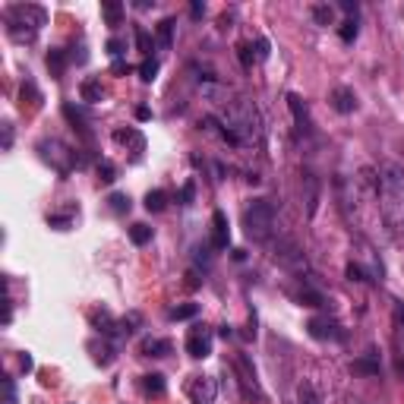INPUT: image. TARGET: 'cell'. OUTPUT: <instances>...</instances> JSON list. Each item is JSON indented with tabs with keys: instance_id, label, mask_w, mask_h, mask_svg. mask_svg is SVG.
<instances>
[{
	"instance_id": "cell-14",
	"label": "cell",
	"mask_w": 404,
	"mask_h": 404,
	"mask_svg": "<svg viewBox=\"0 0 404 404\" xmlns=\"http://www.w3.org/2000/svg\"><path fill=\"white\" fill-rule=\"evenodd\" d=\"M92 325H95V332H101V335H120V322L107 313V310H95V313H92Z\"/></svg>"
},
{
	"instance_id": "cell-45",
	"label": "cell",
	"mask_w": 404,
	"mask_h": 404,
	"mask_svg": "<svg viewBox=\"0 0 404 404\" xmlns=\"http://www.w3.org/2000/svg\"><path fill=\"white\" fill-rule=\"evenodd\" d=\"M111 73H114V76H126V73H130V64H126V60H114Z\"/></svg>"
},
{
	"instance_id": "cell-17",
	"label": "cell",
	"mask_w": 404,
	"mask_h": 404,
	"mask_svg": "<svg viewBox=\"0 0 404 404\" xmlns=\"http://www.w3.org/2000/svg\"><path fill=\"white\" fill-rule=\"evenodd\" d=\"M114 142H120V146H130L136 155L146 149V136H142L139 130H117L114 133Z\"/></svg>"
},
{
	"instance_id": "cell-35",
	"label": "cell",
	"mask_w": 404,
	"mask_h": 404,
	"mask_svg": "<svg viewBox=\"0 0 404 404\" xmlns=\"http://www.w3.org/2000/svg\"><path fill=\"white\" fill-rule=\"evenodd\" d=\"M155 76H158V60H142V64H139V79H142V83H152V79H155Z\"/></svg>"
},
{
	"instance_id": "cell-39",
	"label": "cell",
	"mask_w": 404,
	"mask_h": 404,
	"mask_svg": "<svg viewBox=\"0 0 404 404\" xmlns=\"http://www.w3.org/2000/svg\"><path fill=\"white\" fill-rule=\"evenodd\" d=\"M300 404H319V395H316V388L310 382L300 386Z\"/></svg>"
},
{
	"instance_id": "cell-46",
	"label": "cell",
	"mask_w": 404,
	"mask_h": 404,
	"mask_svg": "<svg viewBox=\"0 0 404 404\" xmlns=\"http://www.w3.org/2000/svg\"><path fill=\"white\" fill-rule=\"evenodd\" d=\"M240 60H243V66H253V54H250V44H240Z\"/></svg>"
},
{
	"instance_id": "cell-48",
	"label": "cell",
	"mask_w": 404,
	"mask_h": 404,
	"mask_svg": "<svg viewBox=\"0 0 404 404\" xmlns=\"http://www.w3.org/2000/svg\"><path fill=\"white\" fill-rule=\"evenodd\" d=\"M10 319H13V300H3V325H10Z\"/></svg>"
},
{
	"instance_id": "cell-31",
	"label": "cell",
	"mask_w": 404,
	"mask_h": 404,
	"mask_svg": "<svg viewBox=\"0 0 404 404\" xmlns=\"http://www.w3.org/2000/svg\"><path fill=\"white\" fill-rule=\"evenodd\" d=\"M357 32H360V29H357V19H345V23L338 25V35H341V42H345V44L354 42Z\"/></svg>"
},
{
	"instance_id": "cell-1",
	"label": "cell",
	"mask_w": 404,
	"mask_h": 404,
	"mask_svg": "<svg viewBox=\"0 0 404 404\" xmlns=\"http://www.w3.org/2000/svg\"><path fill=\"white\" fill-rule=\"evenodd\" d=\"M379 177V212L392 234H404V167L386 161L376 171Z\"/></svg>"
},
{
	"instance_id": "cell-10",
	"label": "cell",
	"mask_w": 404,
	"mask_h": 404,
	"mask_svg": "<svg viewBox=\"0 0 404 404\" xmlns=\"http://www.w3.org/2000/svg\"><path fill=\"white\" fill-rule=\"evenodd\" d=\"M228 243H231L228 215L218 208V212H212V247H215V250H228Z\"/></svg>"
},
{
	"instance_id": "cell-44",
	"label": "cell",
	"mask_w": 404,
	"mask_h": 404,
	"mask_svg": "<svg viewBox=\"0 0 404 404\" xmlns=\"http://www.w3.org/2000/svg\"><path fill=\"white\" fill-rule=\"evenodd\" d=\"M107 54H114V57L120 60V54H124V42H120V38H111V42H107Z\"/></svg>"
},
{
	"instance_id": "cell-18",
	"label": "cell",
	"mask_w": 404,
	"mask_h": 404,
	"mask_svg": "<svg viewBox=\"0 0 404 404\" xmlns=\"http://www.w3.org/2000/svg\"><path fill=\"white\" fill-rule=\"evenodd\" d=\"M351 373H354V376H379V357L376 354L360 357V360L351 363Z\"/></svg>"
},
{
	"instance_id": "cell-29",
	"label": "cell",
	"mask_w": 404,
	"mask_h": 404,
	"mask_svg": "<svg viewBox=\"0 0 404 404\" xmlns=\"http://www.w3.org/2000/svg\"><path fill=\"white\" fill-rule=\"evenodd\" d=\"M196 313H199V306H196V304H180V306H174L167 316H171L174 322H183V319H193Z\"/></svg>"
},
{
	"instance_id": "cell-22",
	"label": "cell",
	"mask_w": 404,
	"mask_h": 404,
	"mask_svg": "<svg viewBox=\"0 0 404 404\" xmlns=\"http://www.w3.org/2000/svg\"><path fill=\"white\" fill-rule=\"evenodd\" d=\"M101 16H105L107 25H120V23H124V3H117V0L101 3Z\"/></svg>"
},
{
	"instance_id": "cell-11",
	"label": "cell",
	"mask_w": 404,
	"mask_h": 404,
	"mask_svg": "<svg viewBox=\"0 0 404 404\" xmlns=\"http://www.w3.org/2000/svg\"><path fill=\"white\" fill-rule=\"evenodd\" d=\"M332 107H335L338 114H351V111H357V95H354V89H347V85H338V89L332 92Z\"/></svg>"
},
{
	"instance_id": "cell-53",
	"label": "cell",
	"mask_w": 404,
	"mask_h": 404,
	"mask_svg": "<svg viewBox=\"0 0 404 404\" xmlns=\"http://www.w3.org/2000/svg\"><path fill=\"white\" fill-rule=\"evenodd\" d=\"M218 335H221V338H231V335H234L231 325H221V329H218Z\"/></svg>"
},
{
	"instance_id": "cell-2",
	"label": "cell",
	"mask_w": 404,
	"mask_h": 404,
	"mask_svg": "<svg viewBox=\"0 0 404 404\" xmlns=\"http://www.w3.org/2000/svg\"><path fill=\"white\" fill-rule=\"evenodd\" d=\"M224 130L234 139V146H259L262 142V120L253 101H231L221 117Z\"/></svg>"
},
{
	"instance_id": "cell-52",
	"label": "cell",
	"mask_w": 404,
	"mask_h": 404,
	"mask_svg": "<svg viewBox=\"0 0 404 404\" xmlns=\"http://www.w3.org/2000/svg\"><path fill=\"white\" fill-rule=\"evenodd\" d=\"M187 278H190V281H187L190 288H199V275H196V272H190V275H187Z\"/></svg>"
},
{
	"instance_id": "cell-51",
	"label": "cell",
	"mask_w": 404,
	"mask_h": 404,
	"mask_svg": "<svg viewBox=\"0 0 404 404\" xmlns=\"http://www.w3.org/2000/svg\"><path fill=\"white\" fill-rule=\"evenodd\" d=\"M149 117H152V111H149L146 105H139V107H136V120H149Z\"/></svg>"
},
{
	"instance_id": "cell-37",
	"label": "cell",
	"mask_w": 404,
	"mask_h": 404,
	"mask_svg": "<svg viewBox=\"0 0 404 404\" xmlns=\"http://www.w3.org/2000/svg\"><path fill=\"white\" fill-rule=\"evenodd\" d=\"M3 404H16V382L10 379V376H3Z\"/></svg>"
},
{
	"instance_id": "cell-41",
	"label": "cell",
	"mask_w": 404,
	"mask_h": 404,
	"mask_svg": "<svg viewBox=\"0 0 404 404\" xmlns=\"http://www.w3.org/2000/svg\"><path fill=\"white\" fill-rule=\"evenodd\" d=\"M392 313H395V329H398V332H404V304H401V300H395Z\"/></svg>"
},
{
	"instance_id": "cell-32",
	"label": "cell",
	"mask_w": 404,
	"mask_h": 404,
	"mask_svg": "<svg viewBox=\"0 0 404 404\" xmlns=\"http://www.w3.org/2000/svg\"><path fill=\"white\" fill-rule=\"evenodd\" d=\"M98 180L101 183H114L117 180V167H114V161H98Z\"/></svg>"
},
{
	"instance_id": "cell-12",
	"label": "cell",
	"mask_w": 404,
	"mask_h": 404,
	"mask_svg": "<svg viewBox=\"0 0 404 404\" xmlns=\"http://www.w3.org/2000/svg\"><path fill=\"white\" fill-rule=\"evenodd\" d=\"M275 259H278L281 265H288V269H297V272H304V269H306L304 253H300L294 243H281L278 253H275Z\"/></svg>"
},
{
	"instance_id": "cell-50",
	"label": "cell",
	"mask_w": 404,
	"mask_h": 404,
	"mask_svg": "<svg viewBox=\"0 0 404 404\" xmlns=\"http://www.w3.org/2000/svg\"><path fill=\"white\" fill-rule=\"evenodd\" d=\"M19 366H23V370H25V373L32 370V366H35V360H32V354H23V357H19Z\"/></svg>"
},
{
	"instance_id": "cell-42",
	"label": "cell",
	"mask_w": 404,
	"mask_h": 404,
	"mask_svg": "<svg viewBox=\"0 0 404 404\" xmlns=\"http://www.w3.org/2000/svg\"><path fill=\"white\" fill-rule=\"evenodd\" d=\"M269 57V38H256V60Z\"/></svg>"
},
{
	"instance_id": "cell-21",
	"label": "cell",
	"mask_w": 404,
	"mask_h": 404,
	"mask_svg": "<svg viewBox=\"0 0 404 404\" xmlns=\"http://www.w3.org/2000/svg\"><path fill=\"white\" fill-rule=\"evenodd\" d=\"M66 64H70V54H66V51L54 48V51L48 54V70H51V76H54V79H60V76H64Z\"/></svg>"
},
{
	"instance_id": "cell-16",
	"label": "cell",
	"mask_w": 404,
	"mask_h": 404,
	"mask_svg": "<svg viewBox=\"0 0 404 404\" xmlns=\"http://www.w3.org/2000/svg\"><path fill=\"white\" fill-rule=\"evenodd\" d=\"M64 117H66V120H70V124H73V130L79 133L83 139H92V130H89V124H85L83 111H76V107L70 105V101H66V105H64Z\"/></svg>"
},
{
	"instance_id": "cell-25",
	"label": "cell",
	"mask_w": 404,
	"mask_h": 404,
	"mask_svg": "<svg viewBox=\"0 0 404 404\" xmlns=\"http://www.w3.org/2000/svg\"><path fill=\"white\" fill-rule=\"evenodd\" d=\"M130 240L136 243V247H146V243L152 240V228H149V224H142V221H136L130 228Z\"/></svg>"
},
{
	"instance_id": "cell-4",
	"label": "cell",
	"mask_w": 404,
	"mask_h": 404,
	"mask_svg": "<svg viewBox=\"0 0 404 404\" xmlns=\"http://www.w3.org/2000/svg\"><path fill=\"white\" fill-rule=\"evenodd\" d=\"M243 231H247V237L256 240V243H262V240L272 237L275 206L269 199H253V202H247V208H243Z\"/></svg>"
},
{
	"instance_id": "cell-27",
	"label": "cell",
	"mask_w": 404,
	"mask_h": 404,
	"mask_svg": "<svg viewBox=\"0 0 404 404\" xmlns=\"http://www.w3.org/2000/svg\"><path fill=\"white\" fill-rule=\"evenodd\" d=\"M297 300H300V304H304V306H322V304H325V297H322L319 291H313V288H310L306 281H304V288H300Z\"/></svg>"
},
{
	"instance_id": "cell-28",
	"label": "cell",
	"mask_w": 404,
	"mask_h": 404,
	"mask_svg": "<svg viewBox=\"0 0 404 404\" xmlns=\"http://www.w3.org/2000/svg\"><path fill=\"white\" fill-rule=\"evenodd\" d=\"M174 19H161V23H158V44H161V48H171V42H174Z\"/></svg>"
},
{
	"instance_id": "cell-23",
	"label": "cell",
	"mask_w": 404,
	"mask_h": 404,
	"mask_svg": "<svg viewBox=\"0 0 404 404\" xmlns=\"http://www.w3.org/2000/svg\"><path fill=\"white\" fill-rule=\"evenodd\" d=\"M304 187H306V212L313 215L316 212V199H319V183H316V177L310 171L304 174Z\"/></svg>"
},
{
	"instance_id": "cell-13",
	"label": "cell",
	"mask_w": 404,
	"mask_h": 404,
	"mask_svg": "<svg viewBox=\"0 0 404 404\" xmlns=\"http://www.w3.org/2000/svg\"><path fill=\"white\" fill-rule=\"evenodd\" d=\"M139 388H142V395L146 398H165L167 382H165L161 373H149V376H142L139 379Z\"/></svg>"
},
{
	"instance_id": "cell-47",
	"label": "cell",
	"mask_w": 404,
	"mask_h": 404,
	"mask_svg": "<svg viewBox=\"0 0 404 404\" xmlns=\"http://www.w3.org/2000/svg\"><path fill=\"white\" fill-rule=\"evenodd\" d=\"M341 10L347 13V19H357V3H351V0H341Z\"/></svg>"
},
{
	"instance_id": "cell-3",
	"label": "cell",
	"mask_w": 404,
	"mask_h": 404,
	"mask_svg": "<svg viewBox=\"0 0 404 404\" xmlns=\"http://www.w3.org/2000/svg\"><path fill=\"white\" fill-rule=\"evenodd\" d=\"M48 25V13L38 3H16L7 10V32L13 42H32Z\"/></svg>"
},
{
	"instance_id": "cell-30",
	"label": "cell",
	"mask_w": 404,
	"mask_h": 404,
	"mask_svg": "<svg viewBox=\"0 0 404 404\" xmlns=\"http://www.w3.org/2000/svg\"><path fill=\"white\" fill-rule=\"evenodd\" d=\"M345 275H347L351 281H376V278H373V272H366V269H363L360 262H347Z\"/></svg>"
},
{
	"instance_id": "cell-49",
	"label": "cell",
	"mask_w": 404,
	"mask_h": 404,
	"mask_svg": "<svg viewBox=\"0 0 404 404\" xmlns=\"http://www.w3.org/2000/svg\"><path fill=\"white\" fill-rule=\"evenodd\" d=\"M190 13H193V19L206 16V3H199V0H196V3H193V7H190Z\"/></svg>"
},
{
	"instance_id": "cell-19",
	"label": "cell",
	"mask_w": 404,
	"mask_h": 404,
	"mask_svg": "<svg viewBox=\"0 0 404 404\" xmlns=\"http://www.w3.org/2000/svg\"><path fill=\"white\" fill-rule=\"evenodd\" d=\"M79 95H83V101H89V105H98V101H105V85H101L98 79H85V83L79 85Z\"/></svg>"
},
{
	"instance_id": "cell-5",
	"label": "cell",
	"mask_w": 404,
	"mask_h": 404,
	"mask_svg": "<svg viewBox=\"0 0 404 404\" xmlns=\"http://www.w3.org/2000/svg\"><path fill=\"white\" fill-rule=\"evenodd\" d=\"M38 155H42L57 174H70L73 167L83 165V161L76 158V152L70 149V146H64L60 139H42L38 142Z\"/></svg>"
},
{
	"instance_id": "cell-33",
	"label": "cell",
	"mask_w": 404,
	"mask_h": 404,
	"mask_svg": "<svg viewBox=\"0 0 404 404\" xmlns=\"http://www.w3.org/2000/svg\"><path fill=\"white\" fill-rule=\"evenodd\" d=\"M313 19L319 25H332V19H335V10L325 7V3H316V7H313Z\"/></svg>"
},
{
	"instance_id": "cell-8",
	"label": "cell",
	"mask_w": 404,
	"mask_h": 404,
	"mask_svg": "<svg viewBox=\"0 0 404 404\" xmlns=\"http://www.w3.org/2000/svg\"><path fill=\"white\" fill-rule=\"evenodd\" d=\"M212 329H206V325H196V329L187 335V354L196 357V360H202V357L212 354Z\"/></svg>"
},
{
	"instance_id": "cell-15",
	"label": "cell",
	"mask_w": 404,
	"mask_h": 404,
	"mask_svg": "<svg viewBox=\"0 0 404 404\" xmlns=\"http://www.w3.org/2000/svg\"><path fill=\"white\" fill-rule=\"evenodd\" d=\"M288 107H291V114H294V120H297V126H300V130H304V133L310 130V111H306L304 98L291 92V95H288Z\"/></svg>"
},
{
	"instance_id": "cell-34",
	"label": "cell",
	"mask_w": 404,
	"mask_h": 404,
	"mask_svg": "<svg viewBox=\"0 0 404 404\" xmlns=\"http://www.w3.org/2000/svg\"><path fill=\"white\" fill-rule=\"evenodd\" d=\"M48 224L54 231H66L73 224V212H64V215H48Z\"/></svg>"
},
{
	"instance_id": "cell-24",
	"label": "cell",
	"mask_w": 404,
	"mask_h": 404,
	"mask_svg": "<svg viewBox=\"0 0 404 404\" xmlns=\"http://www.w3.org/2000/svg\"><path fill=\"white\" fill-rule=\"evenodd\" d=\"M146 208H149V212H165L167 208V193L165 190H149L146 193Z\"/></svg>"
},
{
	"instance_id": "cell-9",
	"label": "cell",
	"mask_w": 404,
	"mask_h": 404,
	"mask_svg": "<svg viewBox=\"0 0 404 404\" xmlns=\"http://www.w3.org/2000/svg\"><path fill=\"white\" fill-rule=\"evenodd\" d=\"M306 332L313 335L316 341H341L345 338V329H341L335 319H322V316H316V319L306 322Z\"/></svg>"
},
{
	"instance_id": "cell-36",
	"label": "cell",
	"mask_w": 404,
	"mask_h": 404,
	"mask_svg": "<svg viewBox=\"0 0 404 404\" xmlns=\"http://www.w3.org/2000/svg\"><path fill=\"white\" fill-rule=\"evenodd\" d=\"M142 322V316L139 313H130V316H124V319H120V335H133V332H136V325H139Z\"/></svg>"
},
{
	"instance_id": "cell-40",
	"label": "cell",
	"mask_w": 404,
	"mask_h": 404,
	"mask_svg": "<svg viewBox=\"0 0 404 404\" xmlns=\"http://www.w3.org/2000/svg\"><path fill=\"white\" fill-rule=\"evenodd\" d=\"M193 196H196V183L187 180V183H183V190H180V206H190Z\"/></svg>"
},
{
	"instance_id": "cell-20",
	"label": "cell",
	"mask_w": 404,
	"mask_h": 404,
	"mask_svg": "<svg viewBox=\"0 0 404 404\" xmlns=\"http://www.w3.org/2000/svg\"><path fill=\"white\" fill-rule=\"evenodd\" d=\"M139 351H142V357H167V354H171V341H165V338H146Z\"/></svg>"
},
{
	"instance_id": "cell-26",
	"label": "cell",
	"mask_w": 404,
	"mask_h": 404,
	"mask_svg": "<svg viewBox=\"0 0 404 404\" xmlns=\"http://www.w3.org/2000/svg\"><path fill=\"white\" fill-rule=\"evenodd\" d=\"M107 206H111V212H114V215H126L133 202H130L126 193H111V196H107Z\"/></svg>"
},
{
	"instance_id": "cell-38",
	"label": "cell",
	"mask_w": 404,
	"mask_h": 404,
	"mask_svg": "<svg viewBox=\"0 0 404 404\" xmlns=\"http://www.w3.org/2000/svg\"><path fill=\"white\" fill-rule=\"evenodd\" d=\"M136 44H139L142 54H152V38H149V32H146L142 25H136Z\"/></svg>"
},
{
	"instance_id": "cell-43",
	"label": "cell",
	"mask_w": 404,
	"mask_h": 404,
	"mask_svg": "<svg viewBox=\"0 0 404 404\" xmlns=\"http://www.w3.org/2000/svg\"><path fill=\"white\" fill-rule=\"evenodd\" d=\"M10 149H13V124L7 120L3 124V152H10Z\"/></svg>"
},
{
	"instance_id": "cell-7",
	"label": "cell",
	"mask_w": 404,
	"mask_h": 404,
	"mask_svg": "<svg viewBox=\"0 0 404 404\" xmlns=\"http://www.w3.org/2000/svg\"><path fill=\"white\" fill-rule=\"evenodd\" d=\"M187 395H190L193 404H215L218 382H215L212 376H193L190 386H187Z\"/></svg>"
},
{
	"instance_id": "cell-6",
	"label": "cell",
	"mask_w": 404,
	"mask_h": 404,
	"mask_svg": "<svg viewBox=\"0 0 404 404\" xmlns=\"http://www.w3.org/2000/svg\"><path fill=\"white\" fill-rule=\"evenodd\" d=\"M234 373H237V386H240V392H243V398H262V388H259V382H256L253 363H250L243 354L234 357Z\"/></svg>"
}]
</instances>
